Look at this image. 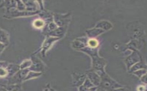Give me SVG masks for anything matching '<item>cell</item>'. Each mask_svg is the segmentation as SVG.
<instances>
[{"mask_svg":"<svg viewBox=\"0 0 147 91\" xmlns=\"http://www.w3.org/2000/svg\"><path fill=\"white\" fill-rule=\"evenodd\" d=\"M88 44L90 47H96L98 45V42L94 39H91L88 41Z\"/></svg>","mask_w":147,"mask_h":91,"instance_id":"cell-15","label":"cell"},{"mask_svg":"<svg viewBox=\"0 0 147 91\" xmlns=\"http://www.w3.org/2000/svg\"><path fill=\"white\" fill-rule=\"evenodd\" d=\"M59 38L53 37H49L45 39L44 43H43L42 47V53L43 55L45 54V52L49 49V48L51 46L52 43L56 41Z\"/></svg>","mask_w":147,"mask_h":91,"instance_id":"cell-4","label":"cell"},{"mask_svg":"<svg viewBox=\"0 0 147 91\" xmlns=\"http://www.w3.org/2000/svg\"><path fill=\"white\" fill-rule=\"evenodd\" d=\"M32 62L30 60H27L23 62L20 66V68L21 69H25L28 68V67H30L32 65Z\"/></svg>","mask_w":147,"mask_h":91,"instance_id":"cell-12","label":"cell"},{"mask_svg":"<svg viewBox=\"0 0 147 91\" xmlns=\"http://www.w3.org/2000/svg\"><path fill=\"white\" fill-rule=\"evenodd\" d=\"M41 74H42L41 72H35L33 71H30L28 72L26 78L24 79V81H27V80H30L31 79L38 78V76H40Z\"/></svg>","mask_w":147,"mask_h":91,"instance_id":"cell-8","label":"cell"},{"mask_svg":"<svg viewBox=\"0 0 147 91\" xmlns=\"http://www.w3.org/2000/svg\"><path fill=\"white\" fill-rule=\"evenodd\" d=\"M100 84L102 87L101 88L105 90L114 89L119 87V85L117 83L114 82L113 81H111L110 79L105 78L104 76L102 77Z\"/></svg>","mask_w":147,"mask_h":91,"instance_id":"cell-3","label":"cell"},{"mask_svg":"<svg viewBox=\"0 0 147 91\" xmlns=\"http://www.w3.org/2000/svg\"><path fill=\"white\" fill-rule=\"evenodd\" d=\"M27 3V10L28 11H35L36 10V6L35 5V4L34 3L33 1H25Z\"/></svg>","mask_w":147,"mask_h":91,"instance_id":"cell-11","label":"cell"},{"mask_svg":"<svg viewBox=\"0 0 147 91\" xmlns=\"http://www.w3.org/2000/svg\"><path fill=\"white\" fill-rule=\"evenodd\" d=\"M88 79L94 86H98L100 84L101 80L99 76L94 73H90L88 75Z\"/></svg>","mask_w":147,"mask_h":91,"instance_id":"cell-5","label":"cell"},{"mask_svg":"<svg viewBox=\"0 0 147 91\" xmlns=\"http://www.w3.org/2000/svg\"><path fill=\"white\" fill-rule=\"evenodd\" d=\"M95 91H106L105 89H103L102 88H97Z\"/></svg>","mask_w":147,"mask_h":91,"instance_id":"cell-22","label":"cell"},{"mask_svg":"<svg viewBox=\"0 0 147 91\" xmlns=\"http://www.w3.org/2000/svg\"><path fill=\"white\" fill-rule=\"evenodd\" d=\"M45 25L44 21L41 19H37L33 23V25L37 28H42Z\"/></svg>","mask_w":147,"mask_h":91,"instance_id":"cell-13","label":"cell"},{"mask_svg":"<svg viewBox=\"0 0 147 91\" xmlns=\"http://www.w3.org/2000/svg\"><path fill=\"white\" fill-rule=\"evenodd\" d=\"M142 81L144 83L147 84V75L143 76V78H142Z\"/></svg>","mask_w":147,"mask_h":91,"instance_id":"cell-19","label":"cell"},{"mask_svg":"<svg viewBox=\"0 0 147 91\" xmlns=\"http://www.w3.org/2000/svg\"><path fill=\"white\" fill-rule=\"evenodd\" d=\"M8 34L7 33L1 30V41L3 44H5L6 46L8 45Z\"/></svg>","mask_w":147,"mask_h":91,"instance_id":"cell-9","label":"cell"},{"mask_svg":"<svg viewBox=\"0 0 147 91\" xmlns=\"http://www.w3.org/2000/svg\"><path fill=\"white\" fill-rule=\"evenodd\" d=\"M8 74V72L7 69L3 68H1V77H5L7 76Z\"/></svg>","mask_w":147,"mask_h":91,"instance_id":"cell-17","label":"cell"},{"mask_svg":"<svg viewBox=\"0 0 147 91\" xmlns=\"http://www.w3.org/2000/svg\"><path fill=\"white\" fill-rule=\"evenodd\" d=\"M145 91H147V86L145 88Z\"/></svg>","mask_w":147,"mask_h":91,"instance_id":"cell-26","label":"cell"},{"mask_svg":"<svg viewBox=\"0 0 147 91\" xmlns=\"http://www.w3.org/2000/svg\"><path fill=\"white\" fill-rule=\"evenodd\" d=\"M43 91H50V90H49V88H45V89Z\"/></svg>","mask_w":147,"mask_h":91,"instance_id":"cell-24","label":"cell"},{"mask_svg":"<svg viewBox=\"0 0 147 91\" xmlns=\"http://www.w3.org/2000/svg\"><path fill=\"white\" fill-rule=\"evenodd\" d=\"M1 91H8L7 89H6L5 87L4 86L3 87H2V86H1Z\"/></svg>","mask_w":147,"mask_h":91,"instance_id":"cell-21","label":"cell"},{"mask_svg":"<svg viewBox=\"0 0 147 91\" xmlns=\"http://www.w3.org/2000/svg\"><path fill=\"white\" fill-rule=\"evenodd\" d=\"M4 87L8 91H23L20 84H9Z\"/></svg>","mask_w":147,"mask_h":91,"instance_id":"cell-7","label":"cell"},{"mask_svg":"<svg viewBox=\"0 0 147 91\" xmlns=\"http://www.w3.org/2000/svg\"><path fill=\"white\" fill-rule=\"evenodd\" d=\"M32 60V65L29 68L30 71L38 72H41L44 71V66L40 60L35 57H33Z\"/></svg>","mask_w":147,"mask_h":91,"instance_id":"cell-2","label":"cell"},{"mask_svg":"<svg viewBox=\"0 0 147 91\" xmlns=\"http://www.w3.org/2000/svg\"><path fill=\"white\" fill-rule=\"evenodd\" d=\"M20 66L16 65H10L8 66V73H9V75L10 76H12L14 75H15L17 72L19 71Z\"/></svg>","mask_w":147,"mask_h":91,"instance_id":"cell-6","label":"cell"},{"mask_svg":"<svg viewBox=\"0 0 147 91\" xmlns=\"http://www.w3.org/2000/svg\"><path fill=\"white\" fill-rule=\"evenodd\" d=\"M49 28L51 30H52V31L55 30L57 29V25L55 23H51L49 24Z\"/></svg>","mask_w":147,"mask_h":91,"instance_id":"cell-18","label":"cell"},{"mask_svg":"<svg viewBox=\"0 0 147 91\" xmlns=\"http://www.w3.org/2000/svg\"><path fill=\"white\" fill-rule=\"evenodd\" d=\"M49 90H50V91H56L55 90V89H53V88H50V89H49Z\"/></svg>","mask_w":147,"mask_h":91,"instance_id":"cell-25","label":"cell"},{"mask_svg":"<svg viewBox=\"0 0 147 91\" xmlns=\"http://www.w3.org/2000/svg\"><path fill=\"white\" fill-rule=\"evenodd\" d=\"M29 68L22 69L18 71L15 75L11 76L9 79V84H20L23 81H24L26 76L28 72H30Z\"/></svg>","mask_w":147,"mask_h":91,"instance_id":"cell-1","label":"cell"},{"mask_svg":"<svg viewBox=\"0 0 147 91\" xmlns=\"http://www.w3.org/2000/svg\"><path fill=\"white\" fill-rule=\"evenodd\" d=\"M62 28H57L55 30L49 33V35L51 36H53V37H59L62 34Z\"/></svg>","mask_w":147,"mask_h":91,"instance_id":"cell-10","label":"cell"},{"mask_svg":"<svg viewBox=\"0 0 147 91\" xmlns=\"http://www.w3.org/2000/svg\"><path fill=\"white\" fill-rule=\"evenodd\" d=\"M18 8L19 11H24L25 9V6L23 3V1H17Z\"/></svg>","mask_w":147,"mask_h":91,"instance_id":"cell-16","label":"cell"},{"mask_svg":"<svg viewBox=\"0 0 147 91\" xmlns=\"http://www.w3.org/2000/svg\"><path fill=\"white\" fill-rule=\"evenodd\" d=\"M6 46V45L5 44H3L1 43V52H2V50Z\"/></svg>","mask_w":147,"mask_h":91,"instance_id":"cell-20","label":"cell"},{"mask_svg":"<svg viewBox=\"0 0 147 91\" xmlns=\"http://www.w3.org/2000/svg\"><path fill=\"white\" fill-rule=\"evenodd\" d=\"M83 85L84 87H86V88H89V89L92 88H94V87H95L88 79H86L85 82H84Z\"/></svg>","mask_w":147,"mask_h":91,"instance_id":"cell-14","label":"cell"},{"mask_svg":"<svg viewBox=\"0 0 147 91\" xmlns=\"http://www.w3.org/2000/svg\"><path fill=\"white\" fill-rule=\"evenodd\" d=\"M115 91H127L126 90L124 89H119L115 90Z\"/></svg>","mask_w":147,"mask_h":91,"instance_id":"cell-23","label":"cell"}]
</instances>
